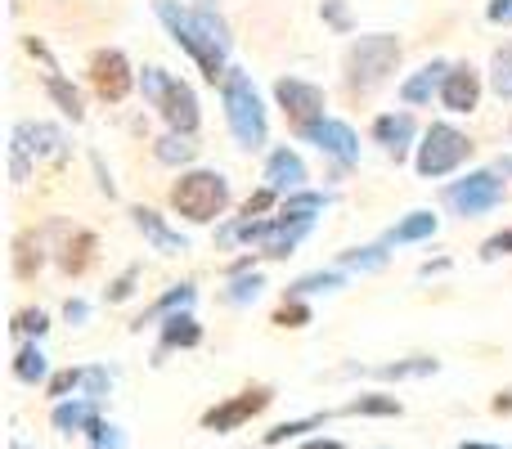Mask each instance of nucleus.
I'll use <instances>...</instances> for the list:
<instances>
[{
    "mask_svg": "<svg viewBox=\"0 0 512 449\" xmlns=\"http://www.w3.org/2000/svg\"><path fill=\"white\" fill-rule=\"evenodd\" d=\"M9 328H14V337H32V342H41V337L50 333V315H45V310H18Z\"/></svg>",
    "mask_w": 512,
    "mask_h": 449,
    "instance_id": "e433bc0d",
    "label": "nucleus"
},
{
    "mask_svg": "<svg viewBox=\"0 0 512 449\" xmlns=\"http://www.w3.org/2000/svg\"><path fill=\"white\" fill-rule=\"evenodd\" d=\"M333 414L337 418H400L405 405H400L391 391H360V396H351L346 405H337Z\"/></svg>",
    "mask_w": 512,
    "mask_h": 449,
    "instance_id": "412c9836",
    "label": "nucleus"
},
{
    "mask_svg": "<svg viewBox=\"0 0 512 449\" xmlns=\"http://www.w3.org/2000/svg\"><path fill=\"white\" fill-rule=\"evenodd\" d=\"M86 449H126V432L117 423H104V418H99L86 436Z\"/></svg>",
    "mask_w": 512,
    "mask_h": 449,
    "instance_id": "ea45409f",
    "label": "nucleus"
},
{
    "mask_svg": "<svg viewBox=\"0 0 512 449\" xmlns=\"http://www.w3.org/2000/svg\"><path fill=\"white\" fill-rule=\"evenodd\" d=\"M441 203L454 207L459 216H468V221L472 216H486L504 203V180H499V171H472V176L441 189Z\"/></svg>",
    "mask_w": 512,
    "mask_h": 449,
    "instance_id": "0eeeda50",
    "label": "nucleus"
},
{
    "mask_svg": "<svg viewBox=\"0 0 512 449\" xmlns=\"http://www.w3.org/2000/svg\"><path fill=\"white\" fill-rule=\"evenodd\" d=\"M499 256H512V229H499L481 243V261H499Z\"/></svg>",
    "mask_w": 512,
    "mask_h": 449,
    "instance_id": "c03bdc74",
    "label": "nucleus"
},
{
    "mask_svg": "<svg viewBox=\"0 0 512 449\" xmlns=\"http://www.w3.org/2000/svg\"><path fill=\"white\" fill-rule=\"evenodd\" d=\"M9 449H27V445H23V441H14V445H9Z\"/></svg>",
    "mask_w": 512,
    "mask_h": 449,
    "instance_id": "864d4df0",
    "label": "nucleus"
},
{
    "mask_svg": "<svg viewBox=\"0 0 512 449\" xmlns=\"http://www.w3.org/2000/svg\"><path fill=\"white\" fill-rule=\"evenodd\" d=\"M261 288H265L261 274H234L230 288L221 292V301H225V306H252V301L261 297Z\"/></svg>",
    "mask_w": 512,
    "mask_h": 449,
    "instance_id": "72a5a7b5",
    "label": "nucleus"
},
{
    "mask_svg": "<svg viewBox=\"0 0 512 449\" xmlns=\"http://www.w3.org/2000/svg\"><path fill=\"white\" fill-rule=\"evenodd\" d=\"M445 72H450V63H445V59H432V63H423V68H418L414 77H409L405 86H400V104L418 108V104H432V95L441 99Z\"/></svg>",
    "mask_w": 512,
    "mask_h": 449,
    "instance_id": "6ab92c4d",
    "label": "nucleus"
},
{
    "mask_svg": "<svg viewBox=\"0 0 512 449\" xmlns=\"http://www.w3.org/2000/svg\"><path fill=\"white\" fill-rule=\"evenodd\" d=\"M274 104L283 108V117H288L292 131H301V126L328 117L324 90H319L315 81H301V77H279V81H274Z\"/></svg>",
    "mask_w": 512,
    "mask_h": 449,
    "instance_id": "1a4fd4ad",
    "label": "nucleus"
},
{
    "mask_svg": "<svg viewBox=\"0 0 512 449\" xmlns=\"http://www.w3.org/2000/svg\"><path fill=\"white\" fill-rule=\"evenodd\" d=\"M203 346V324L194 319V310H180V315L162 319L158 324V351H153V364H162L171 351H194Z\"/></svg>",
    "mask_w": 512,
    "mask_h": 449,
    "instance_id": "dca6fc26",
    "label": "nucleus"
},
{
    "mask_svg": "<svg viewBox=\"0 0 512 449\" xmlns=\"http://www.w3.org/2000/svg\"><path fill=\"white\" fill-rule=\"evenodd\" d=\"M490 90L499 99H512V41H504L490 54Z\"/></svg>",
    "mask_w": 512,
    "mask_h": 449,
    "instance_id": "473e14b6",
    "label": "nucleus"
},
{
    "mask_svg": "<svg viewBox=\"0 0 512 449\" xmlns=\"http://www.w3.org/2000/svg\"><path fill=\"white\" fill-rule=\"evenodd\" d=\"M441 221H436V212H427V207H418V212H409L405 221H396L382 234V243L387 247H409V243H423V238H432Z\"/></svg>",
    "mask_w": 512,
    "mask_h": 449,
    "instance_id": "5701e85b",
    "label": "nucleus"
},
{
    "mask_svg": "<svg viewBox=\"0 0 512 449\" xmlns=\"http://www.w3.org/2000/svg\"><path fill=\"white\" fill-rule=\"evenodd\" d=\"M279 203H283V198L274 194V189H265V185H261V189H256V194L248 198V203H243V212H239V216H243V221H261L265 212H279Z\"/></svg>",
    "mask_w": 512,
    "mask_h": 449,
    "instance_id": "a19ab883",
    "label": "nucleus"
},
{
    "mask_svg": "<svg viewBox=\"0 0 512 449\" xmlns=\"http://www.w3.org/2000/svg\"><path fill=\"white\" fill-rule=\"evenodd\" d=\"M135 72H131V59L122 50H95L90 54V90H95L104 104H122L126 95L135 90Z\"/></svg>",
    "mask_w": 512,
    "mask_h": 449,
    "instance_id": "9d476101",
    "label": "nucleus"
},
{
    "mask_svg": "<svg viewBox=\"0 0 512 449\" xmlns=\"http://www.w3.org/2000/svg\"><path fill=\"white\" fill-rule=\"evenodd\" d=\"M9 176H14V185H23L27 176H32V153L23 149V144H9Z\"/></svg>",
    "mask_w": 512,
    "mask_h": 449,
    "instance_id": "79ce46f5",
    "label": "nucleus"
},
{
    "mask_svg": "<svg viewBox=\"0 0 512 449\" xmlns=\"http://www.w3.org/2000/svg\"><path fill=\"white\" fill-rule=\"evenodd\" d=\"M140 90H144V99L158 108V117L167 122V131L198 135L203 113H198V95H194V86H189V81L171 77L167 68H144L140 72Z\"/></svg>",
    "mask_w": 512,
    "mask_h": 449,
    "instance_id": "39448f33",
    "label": "nucleus"
},
{
    "mask_svg": "<svg viewBox=\"0 0 512 449\" xmlns=\"http://www.w3.org/2000/svg\"><path fill=\"white\" fill-rule=\"evenodd\" d=\"M41 270H45V238H41V229H23L14 238V274L23 283H32Z\"/></svg>",
    "mask_w": 512,
    "mask_h": 449,
    "instance_id": "b1692460",
    "label": "nucleus"
},
{
    "mask_svg": "<svg viewBox=\"0 0 512 449\" xmlns=\"http://www.w3.org/2000/svg\"><path fill=\"white\" fill-rule=\"evenodd\" d=\"M378 449H391V445H378Z\"/></svg>",
    "mask_w": 512,
    "mask_h": 449,
    "instance_id": "5fc2aeb1",
    "label": "nucleus"
},
{
    "mask_svg": "<svg viewBox=\"0 0 512 449\" xmlns=\"http://www.w3.org/2000/svg\"><path fill=\"white\" fill-rule=\"evenodd\" d=\"M477 104H481V72L472 63H450L441 86V108L463 117V113H477Z\"/></svg>",
    "mask_w": 512,
    "mask_h": 449,
    "instance_id": "f8f14e48",
    "label": "nucleus"
},
{
    "mask_svg": "<svg viewBox=\"0 0 512 449\" xmlns=\"http://www.w3.org/2000/svg\"><path fill=\"white\" fill-rule=\"evenodd\" d=\"M221 104H225V126H230L234 144L243 153L265 149V135H270V117H265V104L256 95L252 77L243 68H230L221 81Z\"/></svg>",
    "mask_w": 512,
    "mask_h": 449,
    "instance_id": "7ed1b4c3",
    "label": "nucleus"
},
{
    "mask_svg": "<svg viewBox=\"0 0 512 449\" xmlns=\"http://www.w3.org/2000/svg\"><path fill=\"white\" fill-rule=\"evenodd\" d=\"M387 261H391L387 243L351 247V252H342V256H337V265H342V270H360V274H373V270H382V265H387Z\"/></svg>",
    "mask_w": 512,
    "mask_h": 449,
    "instance_id": "7c9ffc66",
    "label": "nucleus"
},
{
    "mask_svg": "<svg viewBox=\"0 0 512 449\" xmlns=\"http://www.w3.org/2000/svg\"><path fill=\"white\" fill-rule=\"evenodd\" d=\"M333 207V194H315V189H297L279 203V216H292V221H315L319 212Z\"/></svg>",
    "mask_w": 512,
    "mask_h": 449,
    "instance_id": "c85d7f7f",
    "label": "nucleus"
},
{
    "mask_svg": "<svg viewBox=\"0 0 512 449\" xmlns=\"http://www.w3.org/2000/svg\"><path fill=\"white\" fill-rule=\"evenodd\" d=\"M45 95L59 104L63 117H72V122H86V104H81V90L72 86L68 77H59V72H45Z\"/></svg>",
    "mask_w": 512,
    "mask_h": 449,
    "instance_id": "cd10ccee",
    "label": "nucleus"
},
{
    "mask_svg": "<svg viewBox=\"0 0 512 449\" xmlns=\"http://www.w3.org/2000/svg\"><path fill=\"white\" fill-rule=\"evenodd\" d=\"M301 449H351L346 441H333V436H306L301 441Z\"/></svg>",
    "mask_w": 512,
    "mask_h": 449,
    "instance_id": "de8ad7c7",
    "label": "nucleus"
},
{
    "mask_svg": "<svg viewBox=\"0 0 512 449\" xmlns=\"http://www.w3.org/2000/svg\"><path fill=\"white\" fill-rule=\"evenodd\" d=\"M63 319H68L72 328L90 324V301H81V297H68V301H63Z\"/></svg>",
    "mask_w": 512,
    "mask_h": 449,
    "instance_id": "a18cd8bd",
    "label": "nucleus"
},
{
    "mask_svg": "<svg viewBox=\"0 0 512 449\" xmlns=\"http://www.w3.org/2000/svg\"><path fill=\"white\" fill-rule=\"evenodd\" d=\"M490 409H495V414H512V391H504V396H495V405H490Z\"/></svg>",
    "mask_w": 512,
    "mask_h": 449,
    "instance_id": "8fccbe9b",
    "label": "nucleus"
},
{
    "mask_svg": "<svg viewBox=\"0 0 512 449\" xmlns=\"http://www.w3.org/2000/svg\"><path fill=\"white\" fill-rule=\"evenodd\" d=\"M486 18L495 27H512V0H490L486 5Z\"/></svg>",
    "mask_w": 512,
    "mask_h": 449,
    "instance_id": "49530a36",
    "label": "nucleus"
},
{
    "mask_svg": "<svg viewBox=\"0 0 512 449\" xmlns=\"http://www.w3.org/2000/svg\"><path fill=\"white\" fill-rule=\"evenodd\" d=\"M261 180H265V189H274L279 198H288V194H297V189H306L310 171H306V162H301L297 149L279 144V149H270V158H265Z\"/></svg>",
    "mask_w": 512,
    "mask_h": 449,
    "instance_id": "ddd939ff",
    "label": "nucleus"
},
{
    "mask_svg": "<svg viewBox=\"0 0 512 449\" xmlns=\"http://www.w3.org/2000/svg\"><path fill=\"white\" fill-rule=\"evenodd\" d=\"M135 288H140V265H126V270L104 288V301L108 306H122V301L135 297Z\"/></svg>",
    "mask_w": 512,
    "mask_h": 449,
    "instance_id": "c9c22d12",
    "label": "nucleus"
},
{
    "mask_svg": "<svg viewBox=\"0 0 512 449\" xmlns=\"http://www.w3.org/2000/svg\"><path fill=\"white\" fill-rule=\"evenodd\" d=\"M14 140L23 144L32 158H59L63 153V131L59 126H50V122H18Z\"/></svg>",
    "mask_w": 512,
    "mask_h": 449,
    "instance_id": "4be33fe9",
    "label": "nucleus"
},
{
    "mask_svg": "<svg viewBox=\"0 0 512 449\" xmlns=\"http://www.w3.org/2000/svg\"><path fill=\"white\" fill-rule=\"evenodd\" d=\"M400 63V41L391 32H373L360 36V41L346 50L342 59V81H346V95L351 99H369L378 86H387L391 72Z\"/></svg>",
    "mask_w": 512,
    "mask_h": 449,
    "instance_id": "f03ea898",
    "label": "nucleus"
},
{
    "mask_svg": "<svg viewBox=\"0 0 512 449\" xmlns=\"http://www.w3.org/2000/svg\"><path fill=\"white\" fill-rule=\"evenodd\" d=\"M153 14L162 18V27L171 32V41H176L180 50H185L189 59L198 63L203 81L221 86L225 72H230V63H225V41H221V36H216L212 27H207L203 18L194 14V9L176 5V0H153Z\"/></svg>",
    "mask_w": 512,
    "mask_h": 449,
    "instance_id": "f257e3e1",
    "label": "nucleus"
},
{
    "mask_svg": "<svg viewBox=\"0 0 512 449\" xmlns=\"http://www.w3.org/2000/svg\"><path fill=\"white\" fill-rule=\"evenodd\" d=\"M131 221H135V229H140V234L153 243V252H162V256H180V252H189L185 234H176V229H171L158 212H153V207H131Z\"/></svg>",
    "mask_w": 512,
    "mask_h": 449,
    "instance_id": "a211bd4d",
    "label": "nucleus"
},
{
    "mask_svg": "<svg viewBox=\"0 0 512 449\" xmlns=\"http://www.w3.org/2000/svg\"><path fill=\"white\" fill-rule=\"evenodd\" d=\"M499 176L512 180V153H504V158H499Z\"/></svg>",
    "mask_w": 512,
    "mask_h": 449,
    "instance_id": "603ef678",
    "label": "nucleus"
},
{
    "mask_svg": "<svg viewBox=\"0 0 512 449\" xmlns=\"http://www.w3.org/2000/svg\"><path fill=\"white\" fill-rule=\"evenodd\" d=\"M252 449H256V445H252Z\"/></svg>",
    "mask_w": 512,
    "mask_h": 449,
    "instance_id": "6e6d98bb",
    "label": "nucleus"
},
{
    "mask_svg": "<svg viewBox=\"0 0 512 449\" xmlns=\"http://www.w3.org/2000/svg\"><path fill=\"white\" fill-rule=\"evenodd\" d=\"M171 207H176V216L189 225L221 221L225 207H230V180H225L221 171H207V167L180 171V180L171 185Z\"/></svg>",
    "mask_w": 512,
    "mask_h": 449,
    "instance_id": "20e7f679",
    "label": "nucleus"
},
{
    "mask_svg": "<svg viewBox=\"0 0 512 449\" xmlns=\"http://www.w3.org/2000/svg\"><path fill=\"white\" fill-rule=\"evenodd\" d=\"M468 158H472L468 135H463L459 126H450V122H432L423 131L418 153H414V171L423 180H441V176H450V171H459Z\"/></svg>",
    "mask_w": 512,
    "mask_h": 449,
    "instance_id": "423d86ee",
    "label": "nucleus"
},
{
    "mask_svg": "<svg viewBox=\"0 0 512 449\" xmlns=\"http://www.w3.org/2000/svg\"><path fill=\"white\" fill-rule=\"evenodd\" d=\"M445 270H450V261H445V256H441V261H423V265H418V279H432V274H445Z\"/></svg>",
    "mask_w": 512,
    "mask_h": 449,
    "instance_id": "09e8293b",
    "label": "nucleus"
},
{
    "mask_svg": "<svg viewBox=\"0 0 512 449\" xmlns=\"http://www.w3.org/2000/svg\"><path fill=\"white\" fill-rule=\"evenodd\" d=\"M297 140L315 144L324 158H333L337 167H355V158H360V135L351 131L346 122H337V117H319V122L301 126V131H292Z\"/></svg>",
    "mask_w": 512,
    "mask_h": 449,
    "instance_id": "9b49d317",
    "label": "nucleus"
},
{
    "mask_svg": "<svg viewBox=\"0 0 512 449\" xmlns=\"http://www.w3.org/2000/svg\"><path fill=\"white\" fill-rule=\"evenodd\" d=\"M14 378L23 382V387H45V382L54 378V373H50V355L41 351V342H23L14 351Z\"/></svg>",
    "mask_w": 512,
    "mask_h": 449,
    "instance_id": "393cba45",
    "label": "nucleus"
},
{
    "mask_svg": "<svg viewBox=\"0 0 512 449\" xmlns=\"http://www.w3.org/2000/svg\"><path fill=\"white\" fill-rule=\"evenodd\" d=\"M333 409H319V414H306V418H292V423H279V427H270V432L261 436V445L265 449H274V445H288V441H306L315 427H324V423H333Z\"/></svg>",
    "mask_w": 512,
    "mask_h": 449,
    "instance_id": "bb28decb",
    "label": "nucleus"
},
{
    "mask_svg": "<svg viewBox=\"0 0 512 449\" xmlns=\"http://www.w3.org/2000/svg\"><path fill=\"white\" fill-rule=\"evenodd\" d=\"M194 297H198V288L194 283H176V288H167L153 306H144L140 315L131 319V333H144V328H153V324H162V319H171V315H180V310H189L194 306Z\"/></svg>",
    "mask_w": 512,
    "mask_h": 449,
    "instance_id": "f3484780",
    "label": "nucleus"
},
{
    "mask_svg": "<svg viewBox=\"0 0 512 449\" xmlns=\"http://www.w3.org/2000/svg\"><path fill=\"white\" fill-rule=\"evenodd\" d=\"M319 14H324L328 27H337V32H351V9H346V0H324V5H319Z\"/></svg>",
    "mask_w": 512,
    "mask_h": 449,
    "instance_id": "37998d69",
    "label": "nucleus"
},
{
    "mask_svg": "<svg viewBox=\"0 0 512 449\" xmlns=\"http://www.w3.org/2000/svg\"><path fill=\"white\" fill-rule=\"evenodd\" d=\"M81 378H86V369H59L50 382H45V396H50L54 405L68 396H81Z\"/></svg>",
    "mask_w": 512,
    "mask_h": 449,
    "instance_id": "f704fd0d",
    "label": "nucleus"
},
{
    "mask_svg": "<svg viewBox=\"0 0 512 449\" xmlns=\"http://www.w3.org/2000/svg\"><path fill=\"white\" fill-rule=\"evenodd\" d=\"M104 400H95V396H68V400H59V405L50 409V423H54V432L59 436H90V427L104 418Z\"/></svg>",
    "mask_w": 512,
    "mask_h": 449,
    "instance_id": "2eb2a0df",
    "label": "nucleus"
},
{
    "mask_svg": "<svg viewBox=\"0 0 512 449\" xmlns=\"http://www.w3.org/2000/svg\"><path fill=\"white\" fill-rule=\"evenodd\" d=\"M310 324V306L301 297H283V306L274 310V328H306Z\"/></svg>",
    "mask_w": 512,
    "mask_h": 449,
    "instance_id": "58836bf2",
    "label": "nucleus"
},
{
    "mask_svg": "<svg viewBox=\"0 0 512 449\" xmlns=\"http://www.w3.org/2000/svg\"><path fill=\"white\" fill-rule=\"evenodd\" d=\"M378 382H409V378H432L441 373V360L436 355H409V360H396V364H378V369H360Z\"/></svg>",
    "mask_w": 512,
    "mask_h": 449,
    "instance_id": "a878e982",
    "label": "nucleus"
},
{
    "mask_svg": "<svg viewBox=\"0 0 512 449\" xmlns=\"http://www.w3.org/2000/svg\"><path fill=\"white\" fill-rule=\"evenodd\" d=\"M95 256H99V238L90 234V229H72L59 247V265H63L68 279H81V274L95 265Z\"/></svg>",
    "mask_w": 512,
    "mask_h": 449,
    "instance_id": "aec40b11",
    "label": "nucleus"
},
{
    "mask_svg": "<svg viewBox=\"0 0 512 449\" xmlns=\"http://www.w3.org/2000/svg\"><path fill=\"white\" fill-rule=\"evenodd\" d=\"M270 405H274V387H265V382L243 387L239 396H230V400H221V405L207 409V414H203V432H216V436L239 432L243 423H252V418L265 414Z\"/></svg>",
    "mask_w": 512,
    "mask_h": 449,
    "instance_id": "6e6552de",
    "label": "nucleus"
},
{
    "mask_svg": "<svg viewBox=\"0 0 512 449\" xmlns=\"http://www.w3.org/2000/svg\"><path fill=\"white\" fill-rule=\"evenodd\" d=\"M369 135H373V144H382V149H387V158L405 162L409 149H414L418 122H414V113H409V108H400V113H382L378 122H373Z\"/></svg>",
    "mask_w": 512,
    "mask_h": 449,
    "instance_id": "4468645a",
    "label": "nucleus"
},
{
    "mask_svg": "<svg viewBox=\"0 0 512 449\" xmlns=\"http://www.w3.org/2000/svg\"><path fill=\"white\" fill-rule=\"evenodd\" d=\"M113 378H117V373L108 369V364H86V378H81V396L104 400L108 391H113Z\"/></svg>",
    "mask_w": 512,
    "mask_h": 449,
    "instance_id": "4c0bfd02",
    "label": "nucleus"
},
{
    "mask_svg": "<svg viewBox=\"0 0 512 449\" xmlns=\"http://www.w3.org/2000/svg\"><path fill=\"white\" fill-rule=\"evenodd\" d=\"M337 288H346V270L337 265V270H315V274H301L297 283H288V297H315V292H337Z\"/></svg>",
    "mask_w": 512,
    "mask_h": 449,
    "instance_id": "c756f323",
    "label": "nucleus"
},
{
    "mask_svg": "<svg viewBox=\"0 0 512 449\" xmlns=\"http://www.w3.org/2000/svg\"><path fill=\"white\" fill-rule=\"evenodd\" d=\"M459 449H504V445H490V441H459Z\"/></svg>",
    "mask_w": 512,
    "mask_h": 449,
    "instance_id": "3c124183",
    "label": "nucleus"
},
{
    "mask_svg": "<svg viewBox=\"0 0 512 449\" xmlns=\"http://www.w3.org/2000/svg\"><path fill=\"white\" fill-rule=\"evenodd\" d=\"M194 149H198L194 135H176V131H167L158 144H153V158H158L162 167H180V162L194 158Z\"/></svg>",
    "mask_w": 512,
    "mask_h": 449,
    "instance_id": "2f4dec72",
    "label": "nucleus"
}]
</instances>
